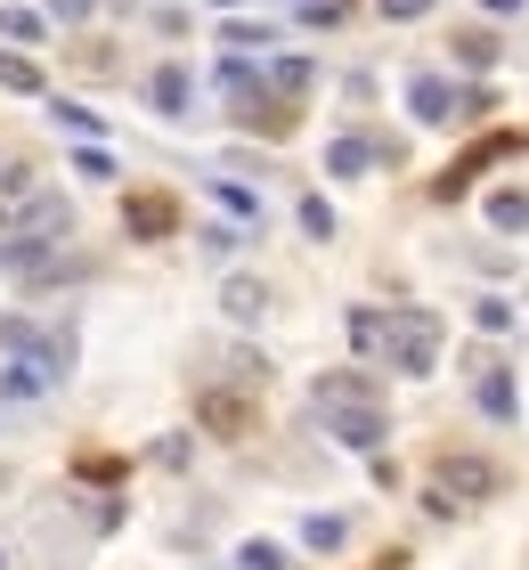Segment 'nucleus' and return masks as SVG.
Listing matches in <instances>:
<instances>
[{
  "label": "nucleus",
  "instance_id": "ddd939ff",
  "mask_svg": "<svg viewBox=\"0 0 529 570\" xmlns=\"http://www.w3.org/2000/svg\"><path fill=\"white\" fill-rule=\"evenodd\" d=\"M17 237L58 245V237H66V204H58V196H33V204H25V220H17Z\"/></svg>",
  "mask_w": 529,
  "mask_h": 570
},
{
  "label": "nucleus",
  "instance_id": "a878e982",
  "mask_svg": "<svg viewBox=\"0 0 529 570\" xmlns=\"http://www.w3.org/2000/svg\"><path fill=\"white\" fill-rule=\"evenodd\" d=\"M457 58L481 73V66H497V41H489V33H464V41H457Z\"/></svg>",
  "mask_w": 529,
  "mask_h": 570
},
{
  "label": "nucleus",
  "instance_id": "423d86ee",
  "mask_svg": "<svg viewBox=\"0 0 529 570\" xmlns=\"http://www.w3.org/2000/svg\"><path fill=\"white\" fill-rule=\"evenodd\" d=\"M196 416H204L212 440H245V432H253V400H236V392H204V400H196Z\"/></svg>",
  "mask_w": 529,
  "mask_h": 570
},
{
  "label": "nucleus",
  "instance_id": "72a5a7b5",
  "mask_svg": "<svg viewBox=\"0 0 529 570\" xmlns=\"http://www.w3.org/2000/svg\"><path fill=\"white\" fill-rule=\"evenodd\" d=\"M0 570H9V554H0Z\"/></svg>",
  "mask_w": 529,
  "mask_h": 570
},
{
  "label": "nucleus",
  "instance_id": "4468645a",
  "mask_svg": "<svg viewBox=\"0 0 529 570\" xmlns=\"http://www.w3.org/2000/svg\"><path fill=\"white\" fill-rule=\"evenodd\" d=\"M366 164H375V147H366L359 131L326 139V171H334V179H366Z\"/></svg>",
  "mask_w": 529,
  "mask_h": 570
},
{
  "label": "nucleus",
  "instance_id": "9d476101",
  "mask_svg": "<svg viewBox=\"0 0 529 570\" xmlns=\"http://www.w3.org/2000/svg\"><path fill=\"white\" fill-rule=\"evenodd\" d=\"M221 309L236 326H261V318H270V285H261V277H228L221 285Z\"/></svg>",
  "mask_w": 529,
  "mask_h": 570
},
{
  "label": "nucleus",
  "instance_id": "7ed1b4c3",
  "mask_svg": "<svg viewBox=\"0 0 529 570\" xmlns=\"http://www.w3.org/2000/svg\"><path fill=\"white\" fill-rule=\"evenodd\" d=\"M326 416V432L342 440V449H359V456H375L383 440H391V416H383V400H351V407H317Z\"/></svg>",
  "mask_w": 529,
  "mask_h": 570
},
{
  "label": "nucleus",
  "instance_id": "b1692460",
  "mask_svg": "<svg viewBox=\"0 0 529 570\" xmlns=\"http://www.w3.org/2000/svg\"><path fill=\"white\" fill-rule=\"evenodd\" d=\"M212 196H221L236 220H253V213H261V204H253V188H236V179H212Z\"/></svg>",
  "mask_w": 529,
  "mask_h": 570
},
{
  "label": "nucleus",
  "instance_id": "dca6fc26",
  "mask_svg": "<svg viewBox=\"0 0 529 570\" xmlns=\"http://www.w3.org/2000/svg\"><path fill=\"white\" fill-rule=\"evenodd\" d=\"M0 90H17V98H41V66L25 58V49H0Z\"/></svg>",
  "mask_w": 529,
  "mask_h": 570
},
{
  "label": "nucleus",
  "instance_id": "c85d7f7f",
  "mask_svg": "<svg viewBox=\"0 0 529 570\" xmlns=\"http://www.w3.org/2000/svg\"><path fill=\"white\" fill-rule=\"evenodd\" d=\"M49 17H58V24H90L98 0H49Z\"/></svg>",
  "mask_w": 529,
  "mask_h": 570
},
{
  "label": "nucleus",
  "instance_id": "f8f14e48",
  "mask_svg": "<svg viewBox=\"0 0 529 570\" xmlns=\"http://www.w3.org/2000/svg\"><path fill=\"white\" fill-rule=\"evenodd\" d=\"M310 400H317V407H351V400H375V375H359V367H334V375H317V383H310Z\"/></svg>",
  "mask_w": 529,
  "mask_h": 570
},
{
  "label": "nucleus",
  "instance_id": "7c9ffc66",
  "mask_svg": "<svg viewBox=\"0 0 529 570\" xmlns=\"http://www.w3.org/2000/svg\"><path fill=\"white\" fill-rule=\"evenodd\" d=\"M212 9H236V0H212Z\"/></svg>",
  "mask_w": 529,
  "mask_h": 570
},
{
  "label": "nucleus",
  "instance_id": "2f4dec72",
  "mask_svg": "<svg viewBox=\"0 0 529 570\" xmlns=\"http://www.w3.org/2000/svg\"><path fill=\"white\" fill-rule=\"evenodd\" d=\"M294 9H310V0H294Z\"/></svg>",
  "mask_w": 529,
  "mask_h": 570
},
{
  "label": "nucleus",
  "instance_id": "4be33fe9",
  "mask_svg": "<svg viewBox=\"0 0 529 570\" xmlns=\"http://www.w3.org/2000/svg\"><path fill=\"white\" fill-rule=\"evenodd\" d=\"M310 73H317L310 58H277V66H270V90H285V98H294V90H310Z\"/></svg>",
  "mask_w": 529,
  "mask_h": 570
},
{
  "label": "nucleus",
  "instance_id": "f03ea898",
  "mask_svg": "<svg viewBox=\"0 0 529 570\" xmlns=\"http://www.w3.org/2000/svg\"><path fill=\"white\" fill-rule=\"evenodd\" d=\"M440 343H448V334H440L432 309H391V358H383V367L391 375H432Z\"/></svg>",
  "mask_w": 529,
  "mask_h": 570
},
{
  "label": "nucleus",
  "instance_id": "393cba45",
  "mask_svg": "<svg viewBox=\"0 0 529 570\" xmlns=\"http://www.w3.org/2000/svg\"><path fill=\"white\" fill-rule=\"evenodd\" d=\"M74 171H82V179H115V155H106V147L90 139L82 155H74Z\"/></svg>",
  "mask_w": 529,
  "mask_h": 570
},
{
  "label": "nucleus",
  "instance_id": "6ab92c4d",
  "mask_svg": "<svg viewBox=\"0 0 529 570\" xmlns=\"http://www.w3.org/2000/svg\"><path fill=\"white\" fill-rule=\"evenodd\" d=\"M49 122H58V131H74V139H98L106 122L90 115V107H74V98H49Z\"/></svg>",
  "mask_w": 529,
  "mask_h": 570
},
{
  "label": "nucleus",
  "instance_id": "c756f323",
  "mask_svg": "<svg viewBox=\"0 0 529 570\" xmlns=\"http://www.w3.org/2000/svg\"><path fill=\"white\" fill-rule=\"evenodd\" d=\"M0 188H9V196H33V164H0Z\"/></svg>",
  "mask_w": 529,
  "mask_h": 570
},
{
  "label": "nucleus",
  "instance_id": "39448f33",
  "mask_svg": "<svg viewBox=\"0 0 529 570\" xmlns=\"http://www.w3.org/2000/svg\"><path fill=\"white\" fill-rule=\"evenodd\" d=\"M408 115L415 122H457L464 115V98L440 82V73H408Z\"/></svg>",
  "mask_w": 529,
  "mask_h": 570
},
{
  "label": "nucleus",
  "instance_id": "1a4fd4ad",
  "mask_svg": "<svg viewBox=\"0 0 529 570\" xmlns=\"http://www.w3.org/2000/svg\"><path fill=\"white\" fill-rule=\"evenodd\" d=\"M342 326H351V351H359V358H375V367L391 358V309H366V302H359Z\"/></svg>",
  "mask_w": 529,
  "mask_h": 570
},
{
  "label": "nucleus",
  "instance_id": "bb28decb",
  "mask_svg": "<svg viewBox=\"0 0 529 570\" xmlns=\"http://www.w3.org/2000/svg\"><path fill=\"white\" fill-rule=\"evenodd\" d=\"M375 9H383L391 24H415V17H432V0H375Z\"/></svg>",
  "mask_w": 529,
  "mask_h": 570
},
{
  "label": "nucleus",
  "instance_id": "f257e3e1",
  "mask_svg": "<svg viewBox=\"0 0 529 570\" xmlns=\"http://www.w3.org/2000/svg\"><path fill=\"white\" fill-rule=\"evenodd\" d=\"M432 505L440 513H457V505H481V498H497V464L489 456H472V449H440L432 456Z\"/></svg>",
  "mask_w": 529,
  "mask_h": 570
},
{
  "label": "nucleus",
  "instance_id": "2eb2a0df",
  "mask_svg": "<svg viewBox=\"0 0 529 570\" xmlns=\"http://www.w3.org/2000/svg\"><path fill=\"white\" fill-rule=\"evenodd\" d=\"M472 400H481V416H497V424H513V416H521V392H513V375H506V367L481 375V392H472Z\"/></svg>",
  "mask_w": 529,
  "mask_h": 570
},
{
  "label": "nucleus",
  "instance_id": "20e7f679",
  "mask_svg": "<svg viewBox=\"0 0 529 570\" xmlns=\"http://www.w3.org/2000/svg\"><path fill=\"white\" fill-rule=\"evenodd\" d=\"M123 228L139 245H155V237H172V228H179V204L164 188H139V196H123Z\"/></svg>",
  "mask_w": 529,
  "mask_h": 570
},
{
  "label": "nucleus",
  "instance_id": "a211bd4d",
  "mask_svg": "<svg viewBox=\"0 0 529 570\" xmlns=\"http://www.w3.org/2000/svg\"><path fill=\"white\" fill-rule=\"evenodd\" d=\"M489 228L521 237V228H529V196H521V188H497V196H489Z\"/></svg>",
  "mask_w": 529,
  "mask_h": 570
},
{
  "label": "nucleus",
  "instance_id": "5701e85b",
  "mask_svg": "<svg viewBox=\"0 0 529 570\" xmlns=\"http://www.w3.org/2000/svg\"><path fill=\"white\" fill-rule=\"evenodd\" d=\"M302 228L326 245V237H334V204H326V196H302Z\"/></svg>",
  "mask_w": 529,
  "mask_h": 570
},
{
  "label": "nucleus",
  "instance_id": "f3484780",
  "mask_svg": "<svg viewBox=\"0 0 529 570\" xmlns=\"http://www.w3.org/2000/svg\"><path fill=\"white\" fill-rule=\"evenodd\" d=\"M0 41L33 49V41H49V17H41V9H0Z\"/></svg>",
  "mask_w": 529,
  "mask_h": 570
},
{
  "label": "nucleus",
  "instance_id": "aec40b11",
  "mask_svg": "<svg viewBox=\"0 0 529 570\" xmlns=\"http://www.w3.org/2000/svg\"><path fill=\"white\" fill-rule=\"evenodd\" d=\"M236 570H294V562H285V547H270V538H245V547H236Z\"/></svg>",
  "mask_w": 529,
  "mask_h": 570
},
{
  "label": "nucleus",
  "instance_id": "cd10ccee",
  "mask_svg": "<svg viewBox=\"0 0 529 570\" xmlns=\"http://www.w3.org/2000/svg\"><path fill=\"white\" fill-rule=\"evenodd\" d=\"M472 326H481V334H506L513 309H506V302H481V309H472Z\"/></svg>",
  "mask_w": 529,
  "mask_h": 570
},
{
  "label": "nucleus",
  "instance_id": "0eeeda50",
  "mask_svg": "<svg viewBox=\"0 0 529 570\" xmlns=\"http://www.w3.org/2000/svg\"><path fill=\"white\" fill-rule=\"evenodd\" d=\"M188 98H196V73H188V66H155V73H147V107H155V115L179 122V115H188Z\"/></svg>",
  "mask_w": 529,
  "mask_h": 570
},
{
  "label": "nucleus",
  "instance_id": "473e14b6",
  "mask_svg": "<svg viewBox=\"0 0 529 570\" xmlns=\"http://www.w3.org/2000/svg\"><path fill=\"white\" fill-rule=\"evenodd\" d=\"M0 489H9V473H0Z\"/></svg>",
  "mask_w": 529,
  "mask_h": 570
},
{
  "label": "nucleus",
  "instance_id": "6e6552de",
  "mask_svg": "<svg viewBox=\"0 0 529 570\" xmlns=\"http://www.w3.org/2000/svg\"><path fill=\"white\" fill-rule=\"evenodd\" d=\"M513 147H521V139H489V147H472V155H464L457 171H440V188H432V196H440V204H457V196L472 188V179H481V171L497 164V155H513Z\"/></svg>",
  "mask_w": 529,
  "mask_h": 570
},
{
  "label": "nucleus",
  "instance_id": "412c9836",
  "mask_svg": "<svg viewBox=\"0 0 529 570\" xmlns=\"http://www.w3.org/2000/svg\"><path fill=\"white\" fill-rule=\"evenodd\" d=\"M302 538H310L317 554H334V547H342L351 530H342V513H310V522H302Z\"/></svg>",
  "mask_w": 529,
  "mask_h": 570
},
{
  "label": "nucleus",
  "instance_id": "9b49d317",
  "mask_svg": "<svg viewBox=\"0 0 529 570\" xmlns=\"http://www.w3.org/2000/svg\"><path fill=\"white\" fill-rule=\"evenodd\" d=\"M49 383H58V375H49V367H41V358H33V351H17V358H9V367H0V400H41V392H49Z\"/></svg>",
  "mask_w": 529,
  "mask_h": 570
}]
</instances>
